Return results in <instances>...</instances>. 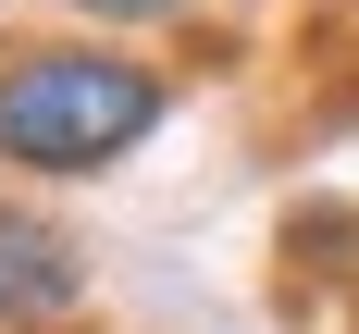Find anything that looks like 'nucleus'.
Listing matches in <instances>:
<instances>
[{"instance_id":"nucleus-1","label":"nucleus","mask_w":359,"mask_h":334,"mask_svg":"<svg viewBox=\"0 0 359 334\" xmlns=\"http://www.w3.org/2000/svg\"><path fill=\"white\" fill-rule=\"evenodd\" d=\"M161 111H174V87H161L137 50H111V37L13 50V62H0V161H13V174H50V186H87V174H111L124 148L161 137Z\"/></svg>"},{"instance_id":"nucleus-2","label":"nucleus","mask_w":359,"mask_h":334,"mask_svg":"<svg viewBox=\"0 0 359 334\" xmlns=\"http://www.w3.org/2000/svg\"><path fill=\"white\" fill-rule=\"evenodd\" d=\"M74 309H87V248L50 211H13L0 198V334H50Z\"/></svg>"},{"instance_id":"nucleus-3","label":"nucleus","mask_w":359,"mask_h":334,"mask_svg":"<svg viewBox=\"0 0 359 334\" xmlns=\"http://www.w3.org/2000/svg\"><path fill=\"white\" fill-rule=\"evenodd\" d=\"M62 13H87V25H174L186 0H62Z\"/></svg>"}]
</instances>
